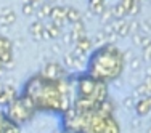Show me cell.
I'll return each mask as SVG.
<instances>
[{"label": "cell", "mask_w": 151, "mask_h": 133, "mask_svg": "<svg viewBox=\"0 0 151 133\" xmlns=\"http://www.w3.org/2000/svg\"><path fill=\"white\" fill-rule=\"evenodd\" d=\"M79 21H82V13L77 8H74V6H68L66 8V23L73 26V24L79 23Z\"/></svg>", "instance_id": "9c48e42d"}, {"label": "cell", "mask_w": 151, "mask_h": 133, "mask_svg": "<svg viewBox=\"0 0 151 133\" xmlns=\"http://www.w3.org/2000/svg\"><path fill=\"white\" fill-rule=\"evenodd\" d=\"M2 133H19V128H18V125H15L13 122H10L5 119V124H3V127H2Z\"/></svg>", "instance_id": "603a6c76"}, {"label": "cell", "mask_w": 151, "mask_h": 133, "mask_svg": "<svg viewBox=\"0 0 151 133\" xmlns=\"http://www.w3.org/2000/svg\"><path fill=\"white\" fill-rule=\"evenodd\" d=\"M125 59L114 44H105L92 51L85 63V72L100 82H116L124 72Z\"/></svg>", "instance_id": "6da1fadb"}, {"label": "cell", "mask_w": 151, "mask_h": 133, "mask_svg": "<svg viewBox=\"0 0 151 133\" xmlns=\"http://www.w3.org/2000/svg\"><path fill=\"white\" fill-rule=\"evenodd\" d=\"M135 51H134V48H129V50H125L124 51V59H125V63H129V61H132L135 58Z\"/></svg>", "instance_id": "836d02e7"}, {"label": "cell", "mask_w": 151, "mask_h": 133, "mask_svg": "<svg viewBox=\"0 0 151 133\" xmlns=\"http://www.w3.org/2000/svg\"><path fill=\"white\" fill-rule=\"evenodd\" d=\"M45 29L48 31L50 37H52V40H58V39L63 35V29L61 27H58L56 24H53L52 21H50L48 24H45Z\"/></svg>", "instance_id": "2e32d148"}, {"label": "cell", "mask_w": 151, "mask_h": 133, "mask_svg": "<svg viewBox=\"0 0 151 133\" xmlns=\"http://www.w3.org/2000/svg\"><path fill=\"white\" fill-rule=\"evenodd\" d=\"M117 32V35H119V39H127V37H130V29H129V21L125 19L124 21V24L119 27V29L116 31Z\"/></svg>", "instance_id": "cb8c5ba5"}, {"label": "cell", "mask_w": 151, "mask_h": 133, "mask_svg": "<svg viewBox=\"0 0 151 133\" xmlns=\"http://www.w3.org/2000/svg\"><path fill=\"white\" fill-rule=\"evenodd\" d=\"M66 8L68 6H61V5H53L52 6V11H50V16L48 19L52 21L53 24H56L58 27L64 29L66 26Z\"/></svg>", "instance_id": "277c9868"}, {"label": "cell", "mask_w": 151, "mask_h": 133, "mask_svg": "<svg viewBox=\"0 0 151 133\" xmlns=\"http://www.w3.org/2000/svg\"><path fill=\"white\" fill-rule=\"evenodd\" d=\"M35 114H37V109H35L34 103L27 96L19 95L16 99H13L6 106L5 117H6V120L13 122L15 125H24L27 122H31Z\"/></svg>", "instance_id": "7a4b0ae2"}, {"label": "cell", "mask_w": 151, "mask_h": 133, "mask_svg": "<svg viewBox=\"0 0 151 133\" xmlns=\"http://www.w3.org/2000/svg\"><path fill=\"white\" fill-rule=\"evenodd\" d=\"M71 35H73V42L76 45V42L79 40V39L85 37L87 35V32H85V24L84 21H79V23L73 24V29H71Z\"/></svg>", "instance_id": "ba28073f"}, {"label": "cell", "mask_w": 151, "mask_h": 133, "mask_svg": "<svg viewBox=\"0 0 151 133\" xmlns=\"http://www.w3.org/2000/svg\"><path fill=\"white\" fill-rule=\"evenodd\" d=\"M135 103H137V99H135L134 95H129V96H125V98L122 99V106H124L125 109H134Z\"/></svg>", "instance_id": "484cf974"}, {"label": "cell", "mask_w": 151, "mask_h": 133, "mask_svg": "<svg viewBox=\"0 0 151 133\" xmlns=\"http://www.w3.org/2000/svg\"><path fill=\"white\" fill-rule=\"evenodd\" d=\"M132 95L135 96V99H142V98H146V96H151V92L145 82H140L137 87H134V93Z\"/></svg>", "instance_id": "7c38bea8"}, {"label": "cell", "mask_w": 151, "mask_h": 133, "mask_svg": "<svg viewBox=\"0 0 151 133\" xmlns=\"http://www.w3.org/2000/svg\"><path fill=\"white\" fill-rule=\"evenodd\" d=\"M105 8H106L105 0H88V10H90L95 16H100L105 11Z\"/></svg>", "instance_id": "4fadbf2b"}, {"label": "cell", "mask_w": 151, "mask_h": 133, "mask_svg": "<svg viewBox=\"0 0 151 133\" xmlns=\"http://www.w3.org/2000/svg\"><path fill=\"white\" fill-rule=\"evenodd\" d=\"M143 35H145V34H142V32H134V34H130V40H132V44H134V46H140V45H142Z\"/></svg>", "instance_id": "f546056e"}, {"label": "cell", "mask_w": 151, "mask_h": 133, "mask_svg": "<svg viewBox=\"0 0 151 133\" xmlns=\"http://www.w3.org/2000/svg\"><path fill=\"white\" fill-rule=\"evenodd\" d=\"M151 45V35H143V39H142V45H140V48H146V46H150Z\"/></svg>", "instance_id": "e575fe53"}, {"label": "cell", "mask_w": 151, "mask_h": 133, "mask_svg": "<svg viewBox=\"0 0 151 133\" xmlns=\"http://www.w3.org/2000/svg\"><path fill=\"white\" fill-rule=\"evenodd\" d=\"M92 44L96 45V48H98V46H101V45H105V44H106V35H105V32H103V31L96 32V34L92 37Z\"/></svg>", "instance_id": "44dd1931"}, {"label": "cell", "mask_w": 151, "mask_h": 133, "mask_svg": "<svg viewBox=\"0 0 151 133\" xmlns=\"http://www.w3.org/2000/svg\"><path fill=\"white\" fill-rule=\"evenodd\" d=\"M26 2H29V3H32V5L35 6V10L40 6V3H44V0H26Z\"/></svg>", "instance_id": "74e56055"}, {"label": "cell", "mask_w": 151, "mask_h": 133, "mask_svg": "<svg viewBox=\"0 0 151 133\" xmlns=\"http://www.w3.org/2000/svg\"><path fill=\"white\" fill-rule=\"evenodd\" d=\"M146 133H151V125H150V128H148V130H146Z\"/></svg>", "instance_id": "7bdbcfd3"}, {"label": "cell", "mask_w": 151, "mask_h": 133, "mask_svg": "<svg viewBox=\"0 0 151 133\" xmlns=\"http://www.w3.org/2000/svg\"><path fill=\"white\" fill-rule=\"evenodd\" d=\"M0 63L5 64V66L10 69V66H13V63H15L13 50H3V51H0Z\"/></svg>", "instance_id": "9a60e30c"}, {"label": "cell", "mask_w": 151, "mask_h": 133, "mask_svg": "<svg viewBox=\"0 0 151 133\" xmlns=\"http://www.w3.org/2000/svg\"><path fill=\"white\" fill-rule=\"evenodd\" d=\"M130 124H132V127H134V128H140V127H142V119H140L138 116H137V117L132 119V122H130Z\"/></svg>", "instance_id": "d590c367"}, {"label": "cell", "mask_w": 151, "mask_h": 133, "mask_svg": "<svg viewBox=\"0 0 151 133\" xmlns=\"http://www.w3.org/2000/svg\"><path fill=\"white\" fill-rule=\"evenodd\" d=\"M61 133H69V132H61Z\"/></svg>", "instance_id": "ee69618b"}, {"label": "cell", "mask_w": 151, "mask_h": 133, "mask_svg": "<svg viewBox=\"0 0 151 133\" xmlns=\"http://www.w3.org/2000/svg\"><path fill=\"white\" fill-rule=\"evenodd\" d=\"M6 71H8V67H6L5 64H2V63H0V77H2V75L6 72Z\"/></svg>", "instance_id": "f35d334b"}, {"label": "cell", "mask_w": 151, "mask_h": 133, "mask_svg": "<svg viewBox=\"0 0 151 133\" xmlns=\"http://www.w3.org/2000/svg\"><path fill=\"white\" fill-rule=\"evenodd\" d=\"M50 55H63V48H61L60 42H52L50 44Z\"/></svg>", "instance_id": "f1b7e54d"}, {"label": "cell", "mask_w": 151, "mask_h": 133, "mask_svg": "<svg viewBox=\"0 0 151 133\" xmlns=\"http://www.w3.org/2000/svg\"><path fill=\"white\" fill-rule=\"evenodd\" d=\"M114 19L113 16V8H105V11L100 15V21H101V26H106V24H109L111 21Z\"/></svg>", "instance_id": "ffe728a7"}, {"label": "cell", "mask_w": 151, "mask_h": 133, "mask_svg": "<svg viewBox=\"0 0 151 133\" xmlns=\"http://www.w3.org/2000/svg\"><path fill=\"white\" fill-rule=\"evenodd\" d=\"M63 66L66 67V69H69V71H73V69H77V61H76L74 58V55H73V51H66V53H63Z\"/></svg>", "instance_id": "5bb4252c"}, {"label": "cell", "mask_w": 151, "mask_h": 133, "mask_svg": "<svg viewBox=\"0 0 151 133\" xmlns=\"http://www.w3.org/2000/svg\"><path fill=\"white\" fill-rule=\"evenodd\" d=\"M74 46H77L79 50H82V51L88 53V51L92 50V46H93V44H92V39H88L87 35H85V37L79 39V40L76 42V45H74Z\"/></svg>", "instance_id": "ac0fdd59"}, {"label": "cell", "mask_w": 151, "mask_h": 133, "mask_svg": "<svg viewBox=\"0 0 151 133\" xmlns=\"http://www.w3.org/2000/svg\"><path fill=\"white\" fill-rule=\"evenodd\" d=\"M3 50H13V42L3 34H0V51H3Z\"/></svg>", "instance_id": "d4e9b609"}, {"label": "cell", "mask_w": 151, "mask_h": 133, "mask_svg": "<svg viewBox=\"0 0 151 133\" xmlns=\"http://www.w3.org/2000/svg\"><path fill=\"white\" fill-rule=\"evenodd\" d=\"M39 74L42 77L48 79V80H61L68 75L66 67L63 64L56 63V61H47V63L42 66V69L39 71Z\"/></svg>", "instance_id": "3957f363"}, {"label": "cell", "mask_w": 151, "mask_h": 133, "mask_svg": "<svg viewBox=\"0 0 151 133\" xmlns=\"http://www.w3.org/2000/svg\"><path fill=\"white\" fill-rule=\"evenodd\" d=\"M140 11H142V5H140V2H134V5L130 6V10H129L127 16L135 18L137 15H140Z\"/></svg>", "instance_id": "83f0119b"}, {"label": "cell", "mask_w": 151, "mask_h": 133, "mask_svg": "<svg viewBox=\"0 0 151 133\" xmlns=\"http://www.w3.org/2000/svg\"><path fill=\"white\" fill-rule=\"evenodd\" d=\"M18 96L19 95H18L15 87H12L10 84H3V87L0 88V107H6Z\"/></svg>", "instance_id": "5b68a950"}, {"label": "cell", "mask_w": 151, "mask_h": 133, "mask_svg": "<svg viewBox=\"0 0 151 133\" xmlns=\"http://www.w3.org/2000/svg\"><path fill=\"white\" fill-rule=\"evenodd\" d=\"M142 51H143V56H142L143 63H151V45L146 46V48H143Z\"/></svg>", "instance_id": "1f68e13d"}, {"label": "cell", "mask_w": 151, "mask_h": 133, "mask_svg": "<svg viewBox=\"0 0 151 133\" xmlns=\"http://www.w3.org/2000/svg\"><path fill=\"white\" fill-rule=\"evenodd\" d=\"M140 32L145 34V35L151 34V23L148 19H142V21H140Z\"/></svg>", "instance_id": "4316f807"}, {"label": "cell", "mask_w": 151, "mask_h": 133, "mask_svg": "<svg viewBox=\"0 0 151 133\" xmlns=\"http://www.w3.org/2000/svg\"><path fill=\"white\" fill-rule=\"evenodd\" d=\"M143 75H145V79L151 77V66H146V67H143Z\"/></svg>", "instance_id": "8d00e7d4"}, {"label": "cell", "mask_w": 151, "mask_h": 133, "mask_svg": "<svg viewBox=\"0 0 151 133\" xmlns=\"http://www.w3.org/2000/svg\"><path fill=\"white\" fill-rule=\"evenodd\" d=\"M16 11L15 10H12V11L8 13H3V15H0V27H10L12 24L16 23Z\"/></svg>", "instance_id": "8fae6325"}, {"label": "cell", "mask_w": 151, "mask_h": 133, "mask_svg": "<svg viewBox=\"0 0 151 133\" xmlns=\"http://www.w3.org/2000/svg\"><path fill=\"white\" fill-rule=\"evenodd\" d=\"M129 29H130V34L140 32V21L137 19V18H132V19L129 21Z\"/></svg>", "instance_id": "4dcf8cb0"}, {"label": "cell", "mask_w": 151, "mask_h": 133, "mask_svg": "<svg viewBox=\"0 0 151 133\" xmlns=\"http://www.w3.org/2000/svg\"><path fill=\"white\" fill-rule=\"evenodd\" d=\"M44 2H48V3H52V5H53V3H56L58 0H44Z\"/></svg>", "instance_id": "60d3db41"}, {"label": "cell", "mask_w": 151, "mask_h": 133, "mask_svg": "<svg viewBox=\"0 0 151 133\" xmlns=\"http://www.w3.org/2000/svg\"><path fill=\"white\" fill-rule=\"evenodd\" d=\"M45 29V24L44 21H32V23L29 24V27H27V32H29V35L32 37V40L35 42H42V32H44Z\"/></svg>", "instance_id": "52a82bcc"}, {"label": "cell", "mask_w": 151, "mask_h": 133, "mask_svg": "<svg viewBox=\"0 0 151 133\" xmlns=\"http://www.w3.org/2000/svg\"><path fill=\"white\" fill-rule=\"evenodd\" d=\"M21 11H23V15L26 18H31V16L35 15V6L32 5V3H29V2H24L23 6H21Z\"/></svg>", "instance_id": "7402d4cb"}, {"label": "cell", "mask_w": 151, "mask_h": 133, "mask_svg": "<svg viewBox=\"0 0 151 133\" xmlns=\"http://www.w3.org/2000/svg\"><path fill=\"white\" fill-rule=\"evenodd\" d=\"M143 82H145V84L148 85V88H150V92H151V77H148V79H143Z\"/></svg>", "instance_id": "ab89813d"}, {"label": "cell", "mask_w": 151, "mask_h": 133, "mask_svg": "<svg viewBox=\"0 0 151 133\" xmlns=\"http://www.w3.org/2000/svg\"><path fill=\"white\" fill-rule=\"evenodd\" d=\"M52 3H48V2H44V3H40V6H39L37 10H35V18H37L39 21H44L47 19V18L50 16V11H52Z\"/></svg>", "instance_id": "30bf717a"}, {"label": "cell", "mask_w": 151, "mask_h": 133, "mask_svg": "<svg viewBox=\"0 0 151 133\" xmlns=\"http://www.w3.org/2000/svg\"><path fill=\"white\" fill-rule=\"evenodd\" d=\"M135 114L138 117H145L151 112V96H146V98H142V99H137L135 103Z\"/></svg>", "instance_id": "8992f818"}, {"label": "cell", "mask_w": 151, "mask_h": 133, "mask_svg": "<svg viewBox=\"0 0 151 133\" xmlns=\"http://www.w3.org/2000/svg\"><path fill=\"white\" fill-rule=\"evenodd\" d=\"M63 44L64 45H74V42H73V35H71V31H68V32H63Z\"/></svg>", "instance_id": "d6a6232c"}, {"label": "cell", "mask_w": 151, "mask_h": 133, "mask_svg": "<svg viewBox=\"0 0 151 133\" xmlns=\"http://www.w3.org/2000/svg\"><path fill=\"white\" fill-rule=\"evenodd\" d=\"M3 87V82H2V79H0V88H2Z\"/></svg>", "instance_id": "b9f144b4"}, {"label": "cell", "mask_w": 151, "mask_h": 133, "mask_svg": "<svg viewBox=\"0 0 151 133\" xmlns=\"http://www.w3.org/2000/svg\"><path fill=\"white\" fill-rule=\"evenodd\" d=\"M113 16L116 18V19H124L125 16H127V8L124 6V3L121 2H117V3H114V6H113Z\"/></svg>", "instance_id": "e0dca14e"}, {"label": "cell", "mask_w": 151, "mask_h": 133, "mask_svg": "<svg viewBox=\"0 0 151 133\" xmlns=\"http://www.w3.org/2000/svg\"><path fill=\"white\" fill-rule=\"evenodd\" d=\"M129 71L130 72H137V71H142L143 69V59H142V56H135L132 61H129Z\"/></svg>", "instance_id": "d6986e66"}]
</instances>
